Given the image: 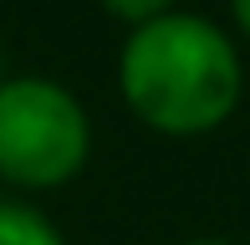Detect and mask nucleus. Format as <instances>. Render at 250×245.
Listing matches in <instances>:
<instances>
[{"label": "nucleus", "instance_id": "f257e3e1", "mask_svg": "<svg viewBox=\"0 0 250 245\" xmlns=\"http://www.w3.org/2000/svg\"><path fill=\"white\" fill-rule=\"evenodd\" d=\"M118 97L143 128L164 138H204L240 113V46L220 20L194 10H168L123 36Z\"/></svg>", "mask_w": 250, "mask_h": 245}, {"label": "nucleus", "instance_id": "39448f33", "mask_svg": "<svg viewBox=\"0 0 250 245\" xmlns=\"http://www.w3.org/2000/svg\"><path fill=\"white\" fill-rule=\"evenodd\" d=\"M230 20H235V31L250 41V0H230Z\"/></svg>", "mask_w": 250, "mask_h": 245}, {"label": "nucleus", "instance_id": "7ed1b4c3", "mask_svg": "<svg viewBox=\"0 0 250 245\" xmlns=\"http://www.w3.org/2000/svg\"><path fill=\"white\" fill-rule=\"evenodd\" d=\"M0 245H66L51 215L26 199H0Z\"/></svg>", "mask_w": 250, "mask_h": 245}, {"label": "nucleus", "instance_id": "423d86ee", "mask_svg": "<svg viewBox=\"0 0 250 245\" xmlns=\"http://www.w3.org/2000/svg\"><path fill=\"white\" fill-rule=\"evenodd\" d=\"M179 245H235V240H220V235H194V240H179Z\"/></svg>", "mask_w": 250, "mask_h": 245}, {"label": "nucleus", "instance_id": "20e7f679", "mask_svg": "<svg viewBox=\"0 0 250 245\" xmlns=\"http://www.w3.org/2000/svg\"><path fill=\"white\" fill-rule=\"evenodd\" d=\"M97 5L107 10L118 26L138 31V26H148V20H158V16H168V10H174V0H97Z\"/></svg>", "mask_w": 250, "mask_h": 245}, {"label": "nucleus", "instance_id": "0eeeda50", "mask_svg": "<svg viewBox=\"0 0 250 245\" xmlns=\"http://www.w3.org/2000/svg\"><path fill=\"white\" fill-rule=\"evenodd\" d=\"M5 77H10V72H5V46H0V82H5Z\"/></svg>", "mask_w": 250, "mask_h": 245}, {"label": "nucleus", "instance_id": "f03ea898", "mask_svg": "<svg viewBox=\"0 0 250 245\" xmlns=\"http://www.w3.org/2000/svg\"><path fill=\"white\" fill-rule=\"evenodd\" d=\"M92 159V118L56 77L21 72L0 82V184L46 194L72 184Z\"/></svg>", "mask_w": 250, "mask_h": 245}]
</instances>
